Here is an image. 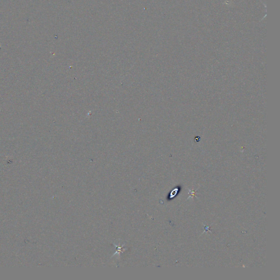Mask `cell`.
Returning <instances> with one entry per match:
<instances>
[{
  "label": "cell",
  "instance_id": "cell-1",
  "mask_svg": "<svg viewBox=\"0 0 280 280\" xmlns=\"http://www.w3.org/2000/svg\"><path fill=\"white\" fill-rule=\"evenodd\" d=\"M177 188H175L174 190H173V191L170 193V198H173V197H175V195H176V194L177 193Z\"/></svg>",
  "mask_w": 280,
  "mask_h": 280
}]
</instances>
